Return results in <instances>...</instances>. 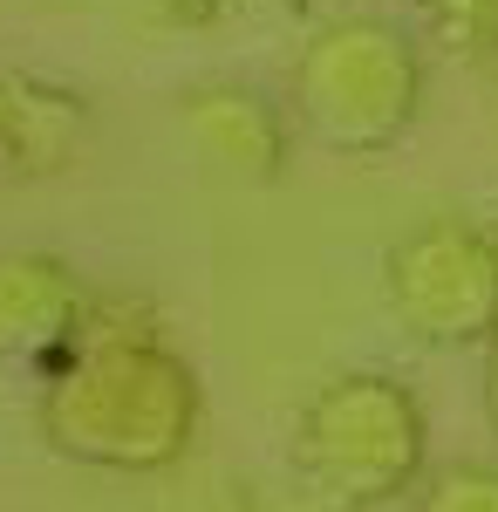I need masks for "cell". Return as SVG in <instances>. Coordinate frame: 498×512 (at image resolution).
<instances>
[{
  "mask_svg": "<svg viewBox=\"0 0 498 512\" xmlns=\"http://www.w3.org/2000/svg\"><path fill=\"white\" fill-rule=\"evenodd\" d=\"M410 14L444 55H464V62L498 55V0H410Z\"/></svg>",
  "mask_w": 498,
  "mask_h": 512,
  "instance_id": "cell-8",
  "label": "cell"
},
{
  "mask_svg": "<svg viewBox=\"0 0 498 512\" xmlns=\"http://www.w3.org/2000/svg\"><path fill=\"white\" fill-rule=\"evenodd\" d=\"M89 151V110L76 89L41 76H0V185L55 178Z\"/></svg>",
  "mask_w": 498,
  "mask_h": 512,
  "instance_id": "cell-7",
  "label": "cell"
},
{
  "mask_svg": "<svg viewBox=\"0 0 498 512\" xmlns=\"http://www.w3.org/2000/svg\"><path fill=\"white\" fill-rule=\"evenodd\" d=\"M89 308L96 287L69 260L41 246H0V362H28L41 376L82 335Z\"/></svg>",
  "mask_w": 498,
  "mask_h": 512,
  "instance_id": "cell-5",
  "label": "cell"
},
{
  "mask_svg": "<svg viewBox=\"0 0 498 512\" xmlns=\"http://www.w3.org/2000/svg\"><path fill=\"white\" fill-rule=\"evenodd\" d=\"M485 424H492V437H498V342L485 349Z\"/></svg>",
  "mask_w": 498,
  "mask_h": 512,
  "instance_id": "cell-10",
  "label": "cell"
},
{
  "mask_svg": "<svg viewBox=\"0 0 498 512\" xmlns=\"http://www.w3.org/2000/svg\"><path fill=\"white\" fill-rule=\"evenodd\" d=\"M383 308L423 349L498 342V233L464 212H430L383 253Z\"/></svg>",
  "mask_w": 498,
  "mask_h": 512,
  "instance_id": "cell-4",
  "label": "cell"
},
{
  "mask_svg": "<svg viewBox=\"0 0 498 512\" xmlns=\"http://www.w3.org/2000/svg\"><path fill=\"white\" fill-rule=\"evenodd\" d=\"M430 62L389 14H335L301 41L287 110L335 158H383L423 117Z\"/></svg>",
  "mask_w": 498,
  "mask_h": 512,
  "instance_id": "cell-3",
  "label": "cell"
},
{
  "mask_svg": "<svg viewBox=\"0 0 498 512\" xmlns=\"http://www.w3.org/2000/svg\"><path fill=\"white\" fill-rule=\"evenodd\" d=\"M287 465L314 512H383L417 499L430 472V424L403 376L389 369H348L301 403Z\"/></svg>",
  "mask_w": 498,
  "mask_h": 512,
  "instance_id": "cell-2",
  "label": "cell"
},
{
  "mask_svg": "<svg viewBox=\"0 0 498 512\" xmlns=\"http://www.w3.org/2000/svg\"><path fill=\"white\" fill-rule=\"evenodd\" d=\"M178 117H185L192 151L212 171H226L239 185H280L287 178L294 137H287V110L267 89H253V82H198V89H185Z\"/></svg>",
  "mask_w": 498,
  "mask_h": 512,
  "instance_id": "cell-6",
  "label": "cell"
},
{
  "mask_svg": "<svg viewBox=\"0 0 498 512\" xmlns=\"http://www.w3.org/2000/svg\"><path fill=\"white\" fill-rule=\"evenodd\" d=\"M417 512H498V465L492 458H458L417 485Z\"/></svg>",
  "mask_w": 498,
  "mask_h": 512,
  "instance_id": "cell-9",
  "label": "cell"
},
{
  "mask_svg": "<svg viewBox=\"0 0 498 512\" xmlns=\"http://www.w3.org/2000/svg\"><path fill=\"white\" fill-rule=\"evenodd\" d=\"M198 424L205 390L192 362L164 342L151 308L96 294L82 335L41 369L35 431L69 465L123 478L171 472L198 444Z\"/></svg>",
  "mask_w": 498,
  "mask_h": 512,
  "instance_id": "cell-1",
  "label": "cell"
}]
</instances>
